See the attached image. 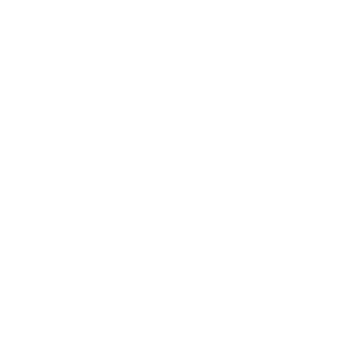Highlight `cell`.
I'll return each mask as SVG.
<instances>
[]
</instances>
